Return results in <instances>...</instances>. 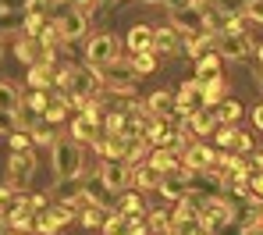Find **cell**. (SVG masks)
I'll return each mask as SVG.
<instances>
[{
  "mask_svg": "<svg viewBox=\"0 0 263 235\" xmlns=\"http://www.w3.org/2000/svg\"><path fill=\"white\" fill-rule=\"evenodd\" d=\"M53 171L61 175V182L79 178V171H82V142L75 139V136L53 142Z\"/></svg>",
  "mask_w": 263,
  "mask_h": 235,
  "instance_id": "obj_1",
  "label": "cell"
},
{
  "mask_svg": "<svg viewBox=\"0 0 263 235\" xmlns=\"http://www.w3.org/2000/svg\"><path fill=\"white\" fill-rule=\"evenodd\" d=\"M103 118H107V114L100 111V103H89L86 111L71 121V136L79 142H96L100 139V129H103Z\"/></svg>",
  "mask_w": 263,
  "mask_h": 235,
  "instance_id": "obj_2",
  "label": "cell"
},
{
  "mask_svg": "<svg viewBox=\"0 0 263 235\" xmlns=\"http://www.w3.org/2000/svg\"><path fill=\"white\" fill-rule=\"evenodd\" d=\"M199 218H203V225H206L210 232H217L228 221H235V207L224 203V200H217V196H206V200L199 203Z\"/></svg>",
  "mask_w": 263,
  "mask_h": 235,
  "instance_id": "obj_3",
  "label": "cell"
},
{
  "mask_svg": "<svg viewBox=\"0 0 263 235\" xmlns=\"http://www.w3.org/2000/svg\"><path fill=\"white\" fill-rule=\"evenodd\" d=\"M178 114L181 118H192L199 111H206V93H203V82H185L178 86Z\"/></svg>",
  "mask_w": 263,
  "mask_h": 235,
  "instance_id": "obj_4",
  "label": "cell"
},
{
  "mask_svg": "<svg viewBox=\"0 0 263 235\" xmlns=\"http://www.w3.org/2000/svg\"><path fill=\"white\" fill-rule=\"evenodd\" d=\"M249 32H217V53L224 61H242V57H249Z\"/></svg>",
  "mask_w": 263,
  "mask_h": 235,
  "instance_id": "obj_5",
  "label": "cell"
},
{
  "mask_svg": "<svg viewBox=\"0 0 263 235\" xmlns=\"http://www.w3.org/2000/svg\"><path fill=\"white\" fill-rule=\"evenodd\" d=\"M86 57H89V68H107V64L118 57V43H114V36H107V32L92 36L89 47H86Z\"/></svg>",
  "mask_w": 263,
  "mask_h": 235,
  "instance_id": "obj_6",
  "label": "cell"
},
{
  "mask_svg": "<svg viewBox=\"0 0 263 235\" xmlns=\"http://www.w3.org/2000/svg\"><path fill=\"white\" fill-rule=\"evenodd\" d=\"M171 25H175L185 40H189V36L206 32V18L199 14V7H196V4H192V7H181V11H171Z\"/></svg>",
  "mask_w": 263,
  "mask_h": 235,
  "instance_id": "obj_7",
  "label": "cell"
},
{
  "mask_svg": "<svg viewBox=\"0 0 263 235\" xmlns=\"http://www.w3.org/2000/svg\"><path fill=\"white\" fill-rule=\"evenodd\" d=\"M100 175H103V189H110V192H121V189L132 186V164L128 160H103Z\"/></svg>",
  "mask_w": 263,
  "mask_h": 235,
  "instance_id": "obj_8",
  "label": "cell"
},
{
  "mask_svg": "<svg viewBox=\"0 0 263 235\" xmlns=\"http://www.w3.org/2000/svg\"><path fill=\"white\" fill-rule=\"evenodd\" d=\"M7 175H11L14 186L29 182V178L36 175V157H32V150H11V157H7Z\"/></svg>",
  "mask_w": 263,
  "mask_h": 235,
  "instance_id": "obj_9",
  "label": "cell"
},
{
  "mask_svg": "<svg viewBox=\"0 0 263 235\" xmlns=\"http://www.w3.org/2000/svg\"><path fill=\"white\" fill-rule=\"evenodd\" d=\"M181 164H185L189 171H210V168L217 164V153H214L210 146H199V142H196V146H189V150H185Z\"/></svg>",
  "mask_w": 263,
  "mask_h": 235,
  "instance_id": "obj_10",
  "label": "cell"
},
{
  "mask_svg": "<svg viewBox=\"0 0 263 235\" xmlns=\"http://www.w3.org/2000/svg\"><path fill=\"white\" fill-rule=\"evenodd\" d=\"M14 53H18V61H25V64L32 68V64H46V53H50V50H46L36 36H25V40H18Z\"/></svg>",
  "mask_w": 263,
  "mask_h": 235,
  "instance_id": "obj_11",
  "label": "cell"
},
{
  "mask_svg": "<svg viewBox=\"0 0 263 235\" xmlns=\"http://www.w3.org/2000/svg\"><path fill=\"white\" fill-rule=\"evenodd\" d=\"M181 32H178L175 25H167V29H157V40H153V53L157 57H171V53H178V47H181Z\"/></svg>",
  "mask_w": 263,
  "mask_h": 235,
  "instance_id": "obj_12",
  "label": "cell"
},
{
  "mask_svg": "<svg viewBox=\"0 0 263 235\" xmlns=\"http://www.w3.org/2000/svg\"><path fill=\"white\" fill-rule=\"evenodd\" d=\"M57 22H61V36H64V40H79V36H86V11H79V7H75V11H64V18H57Z\"/></svg>",
  "mask_w": 263,
  "mask_h": 235,
  "instance_id": "obj_13",
  "label": "cell"
},
{
  "mask_svg": "<svg viewBox=\"0 0 263 235\" xmlns=\"http://www.w3.org/2000/svg\"><path fill=\"white\" fill-rule=\"evenodd\" d=\"M189 129H192L196 136H203V139H206V136H214V132L220 129V118H217V111H210V107H206V111L192 114V118H189Z\"/></svg>",
  "mask_w": 263,
  "mask_h": 235,
  "instance_id": "obj_14",
  "label": "cell"
},
{
  "mask_svg": "<svg viewBox=\"0 0 263 235\" xmlns=\"http://www.w3.org/2000/svg\"><path fill=\"white\" fill-rule=\"evenodd\" d=\"M146 103H149V111H153L157 118H171V114H178V96L171 93V89H157Z\"/></svg>",
  "mask_w": 263,
  "mask_h": 235,
  "instance_id": "obj_15",
  "label": "cell"
},
{
  "mask_svg": "<svg viewBox=\"0 0 263 235\" xmlns=\"http://www.w3.org/2000/svg\"><path fill=\"white\" fill-rule=\"evenodd\" d=\"M220 53H206V57H199L196 61V82H214V79H220Z\"/></svg>",
  "mask_w": 263,
  "mask_h": 235,
  "instance_id": "obj_16",
  "label": "cell"
},
{
  "mask_svg": "<svg viewBox=\"0 0 263 235\" xmlns=\"http://www.w3.org/2000/svg\"><path fill=\"white\" fill-rule=\"evenodd\" d=\"M153 40H157V29H149V25H132V32H128V50H132V53L153 50Z\"/></svg>",
  "mask_w": 263,
  "mask_h": 235,
  "instance_id": "obj_17",
  "label": "cell"
},
{
  "mask_svg": "<svg viewBox=\"0 0 263 235\" xmlns=\"http://www.w3.org/2000/svg\"><path fill=\"white\" fill-rule=\"evenodd\" d=\"M29 86H32V89H53V86H57L53 64H32V68H29Z\"/></svg>",
  "mask_w": 263,
  "mask_h": 235,
  "instance_id": "obj_18",
  "label": "cell"
},
{
  "mask_svg": "<svg viewBox=\"0 0 263 235\" xmlns=\"http://www.w3.org/2000/svg\"><path fill=\"white\" fill-rule=\"evenodd\" d=\"M160 178H164V175H160V171H157L153 164L132 168V186L139 189V192H142V189H160Z\"/></svg>",
  "mask_w": 263,
  "mask_h": 235,
  "instance_id": "obj_19",
  "label": "cell"
},
{
  "mask_svg": "<svg viewBox=\"0 0 263 235\" xmlns=\"http://www.w3.org/2000/svg\"><path fill=\"white\" fill-rule=\"evenodd\" d=\"M185 47L199 61V57H206V53H217V36H214V32H199V36H189Z\"/></svg>",
  "mask_w": 263,
  "mask_h": 235,
  "instance_id": "obj_20",
  "label": "cell"
},
{
  "mask_svg": "<svg viewBox=\"0 0 263 235\" xmlns=\"http://www.w3.org/2000/svg\"><path fill=\"white\" fill-rule=\"evenodd\" d=\"M46 107H50L46 89H29V93L22 96V111H25V114H32V118H43Z\"/></svg>",
  "mask_w": 263,
  "mask_h": 235,
  "instance_id": "obj_21",
  "label": "cell"
},
{
  "mask_svg": "<svg viewBox=\"0 0 263 235\" xmlns=\"http://www.w3.org/2000/svg\"><path fill=\"white\" fill-rule=\"evenodd\" d=\"M0 111L4 114H18L22 111V89L14 82H0Z\"/></svg>",
  "mask_w": 263,
  "mask_h": 235,
  "instance_id": "obj_22",
  "label": "cell"
},
{
  "mask_svg": "<svg viewBox=\"0 0 263 235\" xmlns=\"http://www.w3.org/2000/svg\"><path fill=\"white\" fill-rule=\"evenodd\" d=\"M107 218H110V214H107V210H103V203H96V200L82 207V225H86V228H103V221H107Z\"/></svg>",
  "mask_w": 263,
  "mask_h": 235,
  "instance_id": "obj_23",
  "label": "cell"
},
{
  "mask_svg": "<svg viewBox=\"0 0 263 235\" xmlns=\"http://www.w3.org/2000/svg\"><path fill=\"white\" fill-rule=\"evenodd\" d=\"M214 111H217L220 125H235V121L242 118V103H238V100H228V96L220 100V103H217V107H214Z\"/></svg>",
  "mask_w": 263,
  "mask_h": 235,
  "instance_id": "obj_24",
  "label": "cell"
},
{
  "mask_svg": "<svg viewBox=\"0 0 263 235\" xmlns=\"http://www.w3.org/2000/svg\"><path fill=\"white\" fill-rule=\"evenodd\" d=\"M132 71H135V75L157 71V53H153V50H142V53H135V57H132Z\"/></svg>",
  "mask_w": 263,
  "mask_h": 235,
  "instance_id": "obj_25",
  "label": "cell"
},
{
  "mask_svg": "<svg viewBox=\"0 0 263 235\" xmlns=\"http://www.w3.org/2000/svg\"><path fill=\"white\" fill-rule=\"evenodd\" d=\"M36 40H40V43H43L46 50H53L57 43H64V36H61V22H46V25H43V32H40Z\"/></svg>",
  "mask_w": 263,
  "mask_h": 235,
  "instance_id": "obj_26",
  "label": "cell"
},
{
  "mask_svg": "<svg viewBox=\"0 0 263 235\" xmlns=\"http://www.w3.org/2000/svg\"><path fill=\"white\" fill-rule=\"evenodd\" d=\"M121 214H125V218L142 214V196H139V189H128V192L121 196Z\"/></svg>",
  "mask_w": 263,
  "mask_h": 235,
  "instance_id": "obj_27",
  "label": "cell"
},
{
  "mask_svg": "<svg viewBox=\"0 0 263 235\" xmlns=\"http://www.w3.org/2000/svg\"><path fill=\"white\" fill-rule=\"evenodd\" d=\"M224 89H228V82H224V79L206 82V86H203V93H206V107H210V103H220V100H224Z\"/></svg>",
  "mask_w": 263,
  "mask_h": 235,
  "instance_id": "obj_28",
  "label": "cell"
},
{
  "mask_svg": "<svg viewBox=\"0 0 263 235\" xmlns=\"http://www.w3.org/2000/svg\"><path fill=\"white\" fill-rule=\"evenodd\" d=\"M43 25H46L43 11H32V14L25 18V36H40V32H43Z\"/></svg>",
  "mask_w": 263,
  "mask_h": 235,
  "instance_id": "obj_29",
  "label": "cell"
},
{
  "mask_svg": "<svg viewBox=\"0 0 263 235\" xmlns=\"http://www.w3.org/2000/svg\"><path fill=\"white\" fill-rule=\"evenodd\" d=\"M235 132H238L235 125H220L217 132H214V136H217V146H220V150H231V146H235Z\"/></svg>",
  "mask_w": 263,
  "mask_h": 235,
  "instance_id": "obj_30",
  "label": "cell"
},
{
  "mask_svg": "<svg viewBox=\"0 0 263 235\" xmlns=\"http://www.w3.org/2000/svg\"><path fill=\"white\" fill-rule=\"evenodd\" d=\"M149 228H153L157 235H171V221H167L160 210H153V214H149Z\"/></svg>",
  "mask_w": 263,
  "mask_h": 235,
  "instance_id": "obj_31",
  "label": "cell"
},
{
  "mask_svg": "<svg viewBox=\"0 0 263 235\" xmlns=\"http://www.w3.org/2000/svg\"><path fill=\"white\" fill-rule=\"evenodd\" d=\"M64 111H68V103H64V100H57V103H50V107H46V121H50V125H57V121H64Z\"/></svg>",
  "mask_w": 263,
  "mask_h": 235,
  "instance_id": "obj_32",
  "label": "cell"
},
{
  "mask_svg": "<svg viewBox=\"0 0 263 235\" xmlns=\"http://www.w3.org/2000/svg\"><path fill=\"white\" fill-rule=\"evenodd\" d=\"M231 150H235L238 157H246L249 150H256V146H253V136H246V132H235V146H231Z\"/></svg>",
  "mask_w": 263,
  "mask_h": 235,
  "instance_id": "obj_33",
  "label": "cell"
},
{
  "mask_svg": "<svg viewBox=\"0 0 263 235\" xmlns=\"http://www.w3.org/2000/svg\"><path fill=\"white\" fill-rule=\"evenodd\" d=\"M29 146H36L32 132H11V150H29Z\"/></svg>",
  "mask_w": 263,
  "mask_h": 235,
  "instance_id": "obj_34",
  "label": "cell"
},
{
  "mask_svg": "<svg viewBox=\"0 0 263 235\" xmlns=\"http://www.w3.org/2000/svg\"><path fill=\"white\" fill-rule=\"evenodd\" d=\"M246 18L263 25V0H249V4H246Z\"/></svg>",
  "mask_w": 263,
  "mask_h": 235,
  "instance_id": "obj_35",
  "label": "cell"
},
{
  "mask_svg": "<svg viewBox=\"0 0 263 235\" xmlns=\"http://www.w3.org/2000/svg\"><path fill=\"white\" fill-rule=\"evenodd\" d=\"M11 200H14V189L0 186V218H7V207H11Z\"/></svg>",
  "mask_w": 263,
  "mask_h": 235,
  "instance_id": "obj_36",
  "label": "cell"
},
{
  "mask_svg": "<svg viewBox=\"0 0 263 235\" xmlns=\"http://www.w3.org/2000/svg\"><path fill=\"white\" fill-rule=\"evenodd\" d=\"M11 132H14V114L0 111V136H11Z\"/></svg>",
  "mask_w": 263,
  "mask_h": 235,
  "instance_id": "obj_37",
  "label": "cell"
},
{
  "mask_svg": "<svg viewBox=\"0 0 263 235\" xmlns=\"http://www.w3.org/2000/svg\"><path fill=\"white\" fill-rule=\"evenodd\" d=\"M249 189H253V196H260V200H263V171H256V175L249 178Z\"/></svg>",
  "mask_w": 263,
  "mask_h": 235,
  "instance_id": "obj_38",
  "label": "cell"
},
{
  "mask_svg": "<svg viewBox=\"0 0 263 235\" xmlns=\"http://www.w3.org/2000/svg\"><path fill=\"white\" fill-rule=\"evenodd\" d=\"M167 4V11H181V7H192L196 0H164Z\"/></svg>",
  "mask_w": 263,
  "mask_h": 235,
  "instance_id": "obj_39",
  "label": "cell"
},
{
  "mask_svg": "<svg viewBox=\"0 0 263 235\" xmlns=\"http://www.w3.org/2000/svg\"><path fill=\"white\" fill-rule=\"evenodd\" d=\"M246 235H263V221H256V225H246Z\"/></svg>",
  "mask_w": 263,
  "mask_h": 235,
  "instance_id": "obj_40",
  "label": "cell"
},
{
  "mask_svg": "<svg viewBox=\"0 0 263 235\" xmlns=\"http://www.w3.org/2000/svg\"><path fill=\"white\" fill-rule=\"evenodd\" d=\"M253 121H256V129H263V103L253 111Z\"/></svg>",
  "mask_w": 263,
  "mask_h": 235,
  "instance_id": "obj_41",
  "label": "cell"
},
{
  "mask_svg": "<svg viewBox=\"0 0 263 235\" xmlns=\"http://www.w3.org/2000/svg\"><path fill=\"white\" fill-rule=\"evenodd\" d=\"M256 79H260V86H263V68H260V71H256Z\"/></svg>",
  "mask_w": 263,
  "mask_h": 235,
  "instance_id": "obj_42",
  "label": "cell"
},
{
  "mask_svg": "<svg viewBox=\"0 0 263 235\" xmlns=\"http://www.w3.org/2000/svg\"><path fill=\"white\" fill-rule=\"evenodd\" d=\"M260 61H263V47H260Z\"/></svg>",
  "mask_w": 263,
  "mask_h": 235,
  "instance_id": "obj_43",
  "label": "cell"
},
{
  "mask_svg": "<svg viewBox=\"0 0 263 235\" xmlns=\"http://www.w3.org/2000/svg\"><path fill=\"white\" fill-rule=\"evenodd\" d=\"M160 4H164V0H160Z\"/></svg>",
  "mask_w": 263,
  "mask_h": 235,
  "instance_id": "obj_44",
  "label": "cell"
}]
</instances>
